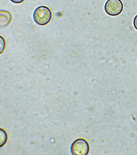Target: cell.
<instances>
[{"label": "cell", "instance_id": "obj_1", "mask_svg": "<svg viewBox=\"0 0 137 155\" xmlns=\"http://www.w3.org/2000/svg\"><path fill=\"white\" fill-rule=\"evenodd\" d=\"M52 17V12L46 6H39L35 9L33 13L34 21L38 25L42 26L48 24L51 21Z\"/></svg>", "mask_w": 137, "mask_h": 155}, {"label": "cell", "instance_id": "obj_4", "mask_svg": "<svg viewBox=\"0 0 137 155\" xmlns=\"http://www.w3.org/2000/svg\"><path fill=\"white\" fill-rule=\"evenodd\" d=\"M12 19V15L10 12L4 10L0 11V26H8L11 22Z\"/></svg>", "mask_w": 137, "mask_h": 155}, {"label": "cell", "instance_id": "obj_7", "mask_svg": "<svg viewBox=\"0 0 137 155\" xmlns=\"http://www.w3.org/2000/svg\"><path fill=\"white\" fill-rule=\"evenodd\" d=\"M133 25L135 28L137 30V15L135 16L133 19Z\"/></svg>", "mask_w": 137, "mask_h": 155}, {"label": "cell", "instance_id": "obj_5", "mask_svg": "<svg viewBox=\"0 0 137 155\" xmlns=\"http://www.w3.org/2000/svg\"><path fill=\"white\" fill-rule=\"evenodd\" d=\"M0 45H1V52L0 53L2 54L5 49L6 46V42L5 38L2 36H1V41H0Z\"/></svg>", "mask_w": 137, "mask_h": 155}, {"label": "cell", "instance_id": "obj_2", "mask_svg": "<svg viewBox=\"0 0 137 155\" xmlns=\"http://www.w3.org/2000/svg\"><path fill=\"white\" fill-rule=\"evenodd\" d=\"M123 5L121 0H107L104 5L106 13L109 15L115 16L121 14Z\"/></svg>", "mask_w": 137, "mask_h": 155}, {"label": "cell", "instance_id": "obj_6", "mask_svg": "<svg viewBox=\"0 0 137 155\" xmlns=\"http://www.w3.org/2000/svg\"><path fill=\"white\" fill-rule=\"evenodd\" d=\"M13 3L16 4H20L22 3L25 0H10Z\"/></svg>", "mask_w": 137, "mask_h": 155}, {"label": "cell", "instance_id": "obj_3", "mask_svg": "<svg viewBox=\"0 0 137 155\" xmlns=\"http://www.w3.org/2000/svg\"><path fill=\"white\" fill-rule=\"evenodd\" d=\"M71 151L73 155H86L89 151V145L85 139H78L72 144Z\"/></svg>", "mask_w": 137, "mask_h": 155}]
</instances>
